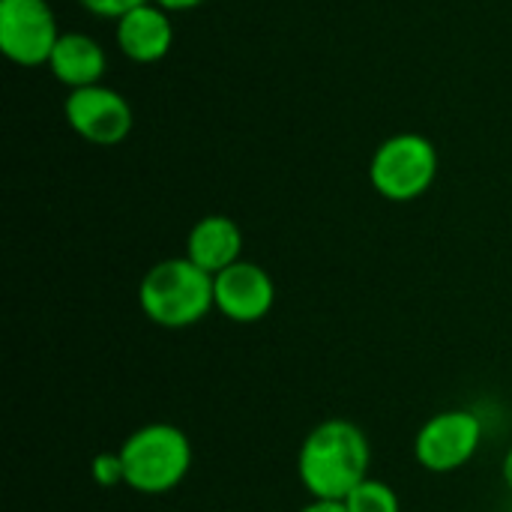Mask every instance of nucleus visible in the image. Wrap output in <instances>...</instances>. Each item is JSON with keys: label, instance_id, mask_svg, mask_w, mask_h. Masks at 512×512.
I'll use <instances>...</instances> for the list:
<instances>
[{"label": "nucleus", "instance_id": "obj_1", "mask_svg": "<svg viewBox=\"0 0 512 512\" xmlns=\"http://www.w3.org/2000/svg\"><path fill=\"white\" fill-rule=\"evenodd\" d=\"M369 465V438L345 417L318 423L297 453V477L309 498L321 501H345L363 480H369Z\"/></svg>", "mask_w": 512, "mask_h": 512}, {"label": "nucleus", "instance_id": "obj_2", "mask_svg": "<svg viewBox=\"0 0 512 512\" xmlns=\"http://www.w3.org/2000/svg\"><path fill=\"white\" fill-rule=\"evenodd\" d=\"M144 318L162 330H186L216 309L213 276L186 255L153 264L138 285Z\"/></svg>", "mask_w": 512, "mask_h": 512}, {"label": "nucleus", "instance_id": "obj_3", "mask_svg": "<svg viewBox=\"0 0 512 512\" xmlns=\"http://www.w3.org/2000/svg\"><path fill=\"white\" fill-rule=\"evenodd\" d=\"M123 486L138 495H168L192 471V441L180 426L147 423L120 444Z\"/></svg>", "mask_w": 512, "mask_h": 512}, {"label": "nucleus", "instance_id": "obj_4", "mask_svg": "<svg viewBox=\"0 0 512 512\" xmlns=\"http://www.w3.org/2000/svg\"><path fill=\"white\" fill-rule=\"evenodd\" d=\"M438 177V150L420 132H399L378 144L369 162L372 189L393 201L408 204L423 198Z\"/></svg>", "mask_w": 512, "mask_h": 512}, {"label": "nucleus", "instance_id": "obj_5", "mask_svg": "<svg viewBox=\"0 0 512 512\" xmlns=\"http://www.w3.org/2000/svg\"><path fill=\"white\" fill-rule=\"evenodd\" d=\"M483 444V420L468 408H450L429 417L414 438V459L429 474L465 468Z\"/></svg>", "mask_w": 512, "mask_h": 512}, {"label": "nucleus", "instance_id": "obj_6", "mask_svg": "<svg viewBox=\"0 0 512 512\" xmlns=\"http://www.w3.org/2000/svg\"><path fill=\"white\" fill-rule=\"evenodd\" d=\"M60 39L48 0H0V51L18 66H48Z\"/></svg>", "mask_w": 512, "mask_h": 512}, {"label": "nucleus", "instance_id": "obj_7", "mask_svg": "<svg viewBox=\"0 0 512 512\" xmlns=\"http://www.w3.org/2000/svg\"><path fill=\"white\" fill-rule=\"evenodd\" d=\"M63 117L78 138L96 147L123 144L135 123V114L126 96H120L114 87H105V84L69 90V96L63 99Z\"/></svg>", "mask_w": 512, "mask_h": 512}, {"label": "nucleus", "instance_id": "obj_8", "mask_svg": "<svg viewBox=\"0 0 512 512\" xmlns=\"http://www.w3.org/2000/svg\"><path fill=\"white\" fill-rule=\"evenodd\" d=\"M213 297L222 318L234 324H255L273 312L276 282L261 264L240 258L237 264L213 276Z\"/></svg>", "mask_w": 512, "mask_h": 512}, {"label": "nucleus", "instance_id": "obj_9", "mask_svg": "<svg viewBox=\"0 0 512 512\" xmlns=\"http://www.w3.org/2000/svg\"><path fill=\"white\" fill-rule=\"evenodd\" d=\"M114 39L132 63H159L162 57H168L174 45L171 12H165L153 0L141 3L123 18H117Z\"/></svg>", "mask_w": 512, "mask_h": 512}, {"label": "nucleus", "instance_id": "obj_10", "mask_svg": "<svg viewBox=\"0 0 512 512\" xmlns=\"http://www.w3.org/2000/svg\"><path fill=\"white\" fill-rule=\"evenodd\" d=\"M186 258L210 276L228 270L243 258V231L231 216L210 213L198 219L186 234Z\"/></svg>", "mask_w": 512, "mask_h": 512}, {"label": "nucleus", "instance_id": "obj_11", "mask_svg": "<svg viewBox=\"0 0 512 512\" xmlns=\"http://www.w3.org/2000/svg\"><path fill=\"white\" fill-rule=\"evenodd\" d=\"M48 69L63 87L81 90V87L102 84L105 69H108V54L87 33H60V39L51 51Z\"/></svg>", "mask_w": 512, "mask_h": 512}, {"label": "nucleus", "instance_id": "obj_12", "mask_svg": "<svg viewBox=\"0 0 512 512\" xmlns=\"http://www.w3.org/2000/svg\"><path fill=\"white\" fill-rule=\"evenodd\" d=\"M345 507L348 512H402V501L390 483L369 477L345 498Z\"/></svg>", "mask_w": 512, "mask_h": 512}, {"label": "nucleus", "instance_id": "obj_13", "mask_svg": "<svg viewBox=\"0 0 512 512\" xmlns=\"http://www.w3.org/2000/svg\"><path fill=\"white\" fill-rule=\"evenodd\" d=\"M90 477L102 489L123 486V462H120V453H99L90 462Z\"/></svg>", "mask_w": 512, "mask_h": 512}, {"label": "nucleus", "instance_id": "obj_14", "mask_svg": "<svg viewBox=\"0 0 512 512\" xmlns=\"http://www.w3.org/2000/svg\"><path fill=\"white\" fill-rule=\"evenodd\" d=\"M87 12L99 15V18H123L126 12H132L135 6L141 3H150V0H78Z\"/></svg>", "mask_w": 512, "mask_h": 512}, {"label": "nucleus", "instance_id": "obj_15", "mask_svg": "<svg viewBox=\"0 0 512 512\" xmlns=\"http://www.w3.org/2000/svg\"><path fill=\"white\" fill-rule=\"evenodd\" d=\"M300 512H348L345 501H321V498H312L306 507H300Z\"/></svg>", "mask_w": 512, "mask_h": 512}, {"label": "nucleus", "instance_id": "obj_16", "mask_svg": "<svg viewBox=\"0 0 512 512\" xmlns=\"http://www.w3.org/2000/svg\"><path fill=\"white\" fill-rule=\"evenodd\" d=\"M153 3L162 6L165 12H189V9H198L207 0H153Z\"/></svg>", "mask_w": 512, "mask_h": 512}, {"label": "nucleus", "instance_id": "obj_17", "mask_svg": "<svg viewBox=\"0 0 512 512\" xmlns=\"http://www.w3.org/2000/svg\"><path fill=\"white\" fill-rule=\"evenodd\" d=\"M501 477H504L507 489L512 492V447L507 450V456H504V465H501Z\"/></svg>", "mask_w": 512, "mask_h": 512}]
</instances>
